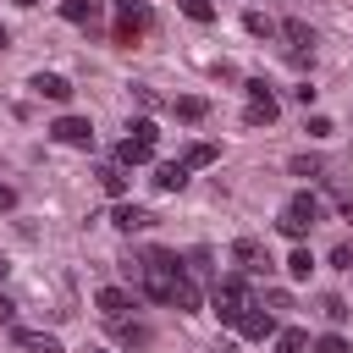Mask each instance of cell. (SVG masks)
Instances as JSON below:
<instances>
[{
	"instance_id": "10",
	"label": "cell",
	"mask_w": 353,
	"mask_h": 353,
	"mask_svg": "<svg viewBox=\"0 0 353 353\" xmlns=\"http://www.w3.org/2000/svg\"><path fill=\"white\" fill-rule=\"evenodd\" d=\"M11 342H17L22 353H66L50 331H28V325H11Z\"/></svg>"
},
{
	"instance_id": "6",
	"label": "cell",
	"mask_w": 353,
	"mask_h": 353,
	"mask_svg": "<svg viewBox=\"0 0 353 353\" xmlns=\"http://www.w3.org/2000/svg\"><path fill=\"white\" fill-rule=\"evenodd\" d=\"M50 138L66 143V149H94V127H88V116H55V121H50Z\"/></svg>"
},
{
	"instance_id": "7",
	"label": "cell",
	"mask_w": 353,
	"mask_h": 353,
	"mask_svg": "<svg viewBox=\"0 0 353 353\" xmlns=\"http://www.w3.org/2000/svg\"><path fill=\"white\" fill-rule=\"evenodd\" d=\"M281 33H287V44H292V66H314V28H309L303 17H287Z\"/></svg>"
},
{
	"instance_id": "11",
	"label": "cell",
	"mask_w": 353,
	"mask_h": 353,
	"mask_svg": "<svg viewBox=\"0 0 353 353\" xmlns=\"http://www.w3.org/2000/svg\"><path fill=\"white\" fill-rule=\"evenodd\" d=\"M28 88H33L39 99H55V105H66V99H72V83H66L61 72H39V77H33Z\"/></svg>"
},
{
	"instance_id": "38",
	"label": "cell",
	"mask_w": 353,
	"mask_h": 353,
	"mask_svg": "<svg viewBox=\"0 0 353 353\" xmlns=\"http://www.w3.org/2000/svg\"><path fill=\"white\" fill-rule=\"evenodd\" d=\"M94 353H99V347H94Z\"/></svg>"
},
{
	"instance_id": "24",
	"label": "cell",
	"mask_w": 353,
	"mask_h": 353,
	"mask_svg": "<svg viewBox=\"0 0 353 353\" xmlns=\"http://www.w3.org/2000/svg\"><path fill=\"white\" fill-rule=\"evenodd\" d=\"M182 17H193V22H215V6H210V0H182Z\"/></svg>"
},
{
	"instance_id": "3",
	"label": "cell",
	"mask_w": 353,
	"mask_h": 353,
	"mask_svg": "<svg viewBox=\"0 0 353 353\" xmlns=\"http://www.w3.org/2000/svg\"><path fill=\"white\" fill-rule=\"evenodd\" d=\"M154 143H160V127H154L149 116H138V121L127 127L121 149H116V165H121V171H127V165H149V160H154Z\"/></svg>"
},
{
	"instance_id": "32",
	"label": "cell",
	"mask_w": 353,
	"mask_h": 353,
	"mask_svg": "<svg viewBox=\"0 0 353 353\" xmlns=\"http://www.w3.org/2000/svg\"><path fill=\"white\" fill-rule=\"evenodd\" d=\"M121 6V17H138V0H116Z\"/></svg>"
},
{
	"instance_id": "28",
	"label": "cell",
	"mask_w": 353,
	"mask_h": 353,
	"mask_svg": "<svg viewBox=\"0 0 353 353\" xmlns=\"http://www.w3.org/2000/svg\"><path fill=\"white\" fill-rule=\"evenodd\" d=\"M331 265H336V270H353V248L336 243V248H331Z\"/></svg>"
},
{
	"instance_id": "21",
	"label": "cell",
	"mask_w": 353,
	"mask_h": 353,
	"mask_svg": "<svg viewBox=\"0 0 353 353\" xmlns=\"http://www.w3.org/2000/svg\"><path fill=\"white\" fill-rule=\"evenodd\" d=\"M61 17H66V22H94L99 6H94V0H61Z\"/></svg>"
},
{
	"instance_id": "15",
	"label": "cell",
	"mask_w": 353,
	"mask_h": 353,
	"mask_svg": "<svg viewBox=\"0 0 353 353\" xmlns=\"http://www.w3.org/2000/svg\"><path fill=\"white\" fill-rule=\"evenodd\" d=\"M171 303H176V309H182V314H193V309H199V303H204V292H199V281H193V276H188V270H182V276H176V287H171Z\"/></svg>"
},
{
	"instance_id": "29",
	"label": "cell",
	"mask_w": 353,
	"mask_h": 353,
	"mask_svg": "<svg viewBox=\"0 0 353 353\" xmlns=\"http://www.w3.org/2000/svg\"><path fill=\"white\" fill-rule=\"evenodd\" d=\"M292 171H298V176H314V171H320V160H309V154H298V160H292Z\"/></svg>"
},
{
	"instance_id": "34",
	"label": "cell",
	"mask_w": 353,
	"mask_h": 353,
	"mask_svg": "<svg viewBox=\"0 0 353 353\" xmlns=\"http://www.w3.org/2000/svg\"><path fill=\"white\" fill-rule=\"evenodd\" d=\"M342 221H347V226H353V204H342Z\"/></svg>"
},
{
	"instance_id": "37",
	"label": "cell",
	"mask_w": 353,
	"mask_h": 353,
	"mask_svg": "<svg viewBox=\"0 0 353 353\" xmlns=\"http://www.w3.org/2000/svg\"><path fill=\"white\" fill-rule=\"evenodd\" d=\"M0 276H6V259H0Z\"/></svg>"
},
{
	"instance_id": "27",
	"label": "cell",
	"mask_w": 353,
	"mask_h": 353,
	"mask_svg": "<svg viewBox=\"0 0 353 353\" xmlns=\"http://www.w3.org/2000/svg\"><path fill=\"white\" fill-rule=\"evenodd\" d=\"M303 132H309V138H331L336 127H331V116H309V127H303Z\"/></svg>"
},
{
	"instance_id": "35",
	"label": "cell",
	"mask_w": 353,
	"mask_h": 353,
	"mask_svg": "<svg viewBox=\"0 0 353 353\" xmlns=\"http://www.w3.org/2000/svg\"><path fill=\"white\" fill-rule=\"evenodd\" d=\"M6 44H11V33H6V28H0V50H6Z\"/></svg>"
},
{
	"instance_id": "22",
	"label": "cell",
	"mask_w": 353,
	"mask_h": 353,
	"mask_svg": "<svg viewBox=\"0 0 353 353\" xmlns=\"http://www.w3.org/2000/svg\"><path fill=\"white\" fill-rule=\"evenodd\" d=\"M320 314H325V320H331V325H342V320H347V314H353V309H347V303H342V298H336V292H331V298H320Z\"/></svg>"
},
{
	"instance_id": "36",
	"label": "cell",
	"mask_w": 353,
	"mask_h": 353,
	"mask_svg": "<svg viewBox=\"0 0 353 353\" xmlns=\"http://www.w3.org/2000/svg\"><path fill=\"white\" fill-rule=\"evenodd\" d=\"M11 6H39V0H11Z\"/></svg>"
},
{
	"instance_id": "20",
	"label": "cell",
	"mask_w": 353,
	"mask_h": 353,
	"mask_svg": "<svg viewBox=\"0 0 353 353\" xmlns=\"http://www.w3.org/2000/svg\"><path fill=\"white\" fill-rule=\"evenodd\" d=\"M276 353H309V331H298V325L276 331Z\"/></svg>"
},
{
	"instance_id": "4",
	"label": "cell",
	"mask_w": 353,
	"mask_h": 353,
	"mask_svg": "<svg viewBox=\"0 0 353 353\" xmlns=\"http://www.w3.org/2000/svg\"><path fill=\"white\" fill-rule=\"evenodd\" d=\"M248 303H254V292H248V281H243V276H226V281H215V287H210V309L221 314V325H237Z\"/></svg>"
},
{
	"instance_id": "9",
	"label": "cell",
	"mask_w": 353,
	"mask_h": 353,
	"mask_svg": "<svg viewBox=\"0 0 353 353\" xmlns=\"http://www.w3.org/2000/svg\"><path fill=\"white\" fill-rule=\"evenodd\" d=\"M237 331H243V336H254V342H265V336H276V314H270L265 303H248V309H243V320H237Z\"/></svg>"
},
{
	"instance_id": "14",
	"label": "cell",
	"mask_w": 353,
	"mask_h": 353,
	"mask_svg": "<svg viewBox=\"0 0 353 353\" xmlns=\"http://www.w3.org/2000/svg\"><path fill=\"white\" fill-rule=\"evenodd\" d=\"M154 188H160V193H182V188H188V165H182V160L154 165Z\"/></svg>"
},
{
	"instance_id": "17",
	"label": "cell",
	"mask_w": 353,
	"mask_h": 353,
	"mask_svg": "<svg viewBox=\"0 0 353 353\" xmlns=\"http://www.w3.org/2000/svg\"><path fill=\"white\" fill-rule=\"evenodd\" d=\"M94 182H99V188H105V193H110V199H121V193H127V171H121V165H116V160H105V165H99V171H94Z\"/></svg>"
},
{
	"instance_id": "25",
	"label": "cell",
	"mask_w": 353,
	"mask_h": 353,
	"mask_svg": "<svg viewBox=\"0 0 353 353\" xmlns=\"http://www.w3.org/2000/svg\"><path fill=\"white\" fill-rule=\"evenodd\" d=\"M243 28H248L254 39H265V33H270V17H265V11H248V17H243Z\"/></svg>"
},
{
	"instance_id": "8",
	"label": "cell",
	"mask_w": 353,
	"mask_h": 353,
	"mask_svg": "<svg viewBox=\"0 0 353 353\" xmlns=\"http://www.w3.org/2000/svg\"><path fill=\"white\" fill-rule=\"evenodd\" d=\"M232 259H237L248 276H265V270L276 265V259H270V248H265L259 237H237V243H232Z\"/></svg>"
},
{
	"instance_id": "31",
	"label": "cell",
	"mask_w": 353,
	"mask_h": 353,
	"mask_svg": "<svg viewBox=\"0 0 353 353\" xmlns=\"http://www.w3.org/2000/svg\"><path fill=\"white\" fill-rule=\"evenodd\" d=\"M11 204H17V188H11V182H0V210H11Z\"/></svg>"
},
{
	"instance_id": "16",
	"label": "cell",
	"mask_w": 353,
	"mask_h": 353,
	"mask_svg": "<svg viewBox=\"0 0 353 353\" xmlns=\"http://www.w3.org/2000/svg\"><path fill=\"white\" fill-rule=\"evenodd\" d=\"M171 116L176 121H204L210 116V99L204 94H182V99H171Z\"/></svg>"
},
{
	"instance_id": "26",
	"label": "cell",
	"mask_w": 353,
	"mask_h": 353,
	"mask_svg": "<svg viewBox=\"0 0 353 353\" xmlns=\"http://www.w3.org/2000/svg\"><path fill=\"white\" fill-rule=\"evenodd\" d=\"M265 309H270V314H281V309H292V292H281V287H270V292H265Z\"/></svg>"
},
{
	"instance_id": "13",
	"label": "cell",
	"mask_w": 353,
	"mask_h": 353,
	"mask_svg": "<svg viewBox=\"0 0 353 353\" xmlns=\"http://www.w3.org/2000/svg\"><path fill=\"white\" fill-rule=\"evenodd\" d=\"M149 221H154V215H149L143 204H116V210H110V226H116V232H143Z\"/></svg>"
},
{
	"instance_id": "23",
	"label": "cell",
	"mask_w": 353,
	"mask_h": 353,
	"mask_svg": "<svg viewBox=\"0 0 353 353\" xmlns=\"http://www.w3.org/2000/svg\"><path fill=\"white\" fill-rule=\"evenodd\" d=\"M309 353H353V347H347V336H342V331H325V336H320Z\"/></svg>"
},
{
	"instance_id": "5",
	"label": "cell",
	"mask_w": 353,
	"mask_h": 353,
	"mask_svg": "<svg viewBox=\"0 0 353 353\" xmlns=\"http://www.w3.org/2000/svg\"><path fill=\"white\" fill-rule=\"evenodd\" d=\"M243 94H248V110H243V121H248V127H270V121L281 116V99L265 88V77H248V83H243Z\"/></svg>"
},
{
	"instance_id": "12",
	"label": "cell",
	"mask_w": 353,
	"mask_h": 353,
	"mask_svg": "<svg viewBox=\"0 0 353 353\" xmlns=\"http://www.w3.org/2000/svg\"><path fill=\"white\" fill-rule=\"evenodd\" d=\"M94 303H99V314H105V320H127L132 292H121V287H99V292H94Z\"/></svg>"
},
{
	"instance_id": "30",
	"label": "cell",
	"mask_w": 353,
	"mask_h": 353,
	"mask_svg": "<svg viewBox=\"0 0 353 353\" xmlns=\"http://www.w3.org/2000/svg\"><path fill=\"white\" fill-rule=\"evenodd\" d=\"M0 325H17V303H11L6 292H0Z\"/></svg>"
},
{
	"instance_id": "1",
	"label": "cell",
	"mask_w": 353,
	"mask_h": 353,
	"mask_svg": "<svg viewBox=\"0 0 353 353\" xmlns=\"http://www.w3.org/2000/svg\"><path fill=\"white\" fill-rule=\"evenodd\" d=\"M176 276H182V259H176V254H165V248H149V254L138 259L143 298H154V303H171V287H176Z\"/></svg>"
},
{
	"instance_id": "19",
	"label": "cell",
	"mask_w": 353,
	"mask_h": 353,
	"mask_svg": "<svg viewBox=\"0 0 353 353\" xmlns=\"http://www.w3.org/2000/svg\"><path fill=\"white\" fill-rule=\"evenodd\" d=\"M309 270H314V254L298 243V248L287 254V276H292V281H309Z\"/></svg>"
},
{
	"instance_id": "18",
	"label": "cell",
	"mask_w": 353,
	"mask_h": 353,
	"mask_svg": "<svg viewBox=\"0 0 353 353\" xmlns=\"http://www.w3.org/2000/svg\"><path fill=\"white\" fill-rule=\"evenodd\" d=\"M215 154H221L215 143H188V149H182V165L199 171V165H215Z\"/></svg>"
},
{
	"instance_id": "2",
	"label": "cell",
	"mask_w": 353,
	"mask_h": 353,
	"mask_svg": "<svg viewBox=\"0 0 353 353\" xmlns=\"http://www.w3.org/2000/svg\"><path fill=\"white\" fill-rule=\"evenodd\" d=\"M314 221H320V199H314V193H292V199L281 204V215H276V232L292 237V243H303V237L314 232Z\"/></svg>"
},
{
	"instance_id": "33",
	"label": "cell",
	"mask_w": 353,
	"mask_h": 353,
	"mask_svg": "<svg viewBox=\"0 0 353 353\" xmlns=\"http://www.w3.org/2000/svg\"><path fill=\"white\" fill-rule=\"evenodd\" d=\"M215 353H237V342H215Z\"/></svg>"
}]
</instances>
